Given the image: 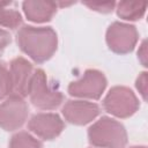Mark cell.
I'll list each match as a JSON object with an SVG mask.
<instances>
[{"instance_id": "ba28073f", "label": "cell", "mask_w": 148, "mask_h": 148, "mask_svg": "<svg viewBox=\"0 0 148 148\" xmlns=\"http://www.w3.org/2000/svg\"><path fill=\"white\" fill-rule=\"evenodd\" d=\"M28 128L37 138L51 141L61 134L65 128V123L57 113L39 112L30 118Z\"/></svg>"}, {"instance_id": "3957f363", "label": "cell", "mask_w": 148, "mask_h": 148, "mask_svg": "<svg viewBox=\"0 0 148 148\" xmlns=\"http://www.w3.org/2000/svg\"><path fill=\"white\" fill-rule=\"evenodd\" d=\"M28 96L35 108L46 111L59 108L64 102L62 92L49 83L47 76L42 68L34 71Z\"/></svg>"}, {"instance_id": "d6986e66", "label": "cell", "mask_w": 148, "mask_h": 148, "mask_svg": "<svg viewBox=\"0 0 148 148\" xmlns=\"http://www.w3.org/2000/svg\"><path fill=\"white\" fill-rule=\"evenodd\" d=\"M138 59L142 64V66H147V42L142 40L141 45L139 46L138 50Z\"/></svg>"}, {"instance_id": "7c38bea8", "label": "cell", "mask_w": 148, "mask_h": 148, "mask_svg": "<svg viewBox=\"0 0 148 148\" xmlns=\"http://www.w3.org/2000/svg\"><path fill=\"white\" fill-rule=\"evenodd\" d=\"M23 18L14 1H0V25L8 29H17L22 25Z\"/></svg>"}, {"instance_id": "30bf717a", "label": "cell", "mask_w": 148, "mask_h": 148, "mask_svg": "<svg viewBox=\"0 0 148 148\" xmlns=\"http://www.w3.org/2000/svg\"><path fill=\"white\" fill-rule=\"evenodd\" d=\"M8 68L12 81V94L24 98L29 94V87L35 71L31 62L23 57H16L10 61Z\"/></svg>"}, {"instance_id": "7a4b0ae2", "label": "cell", "mask_w": 148, "mask_h": 148, "mask_svg": "<svg viewBox=\"0 0 148 148\" xmlns=\"http://www.w3.org/2000/svg\"><path fill=\"white\" fill-rule=\"evenodd\" d=\"M89 143L97 148H124L127 133L124 125L110 117H102L88 128Z\"/></svg>"}, {"instance_id": "e0dca14e", "label": "cell", "mask_w": 148, "mask_h": 148, "mask_svg": "<svg viewBox=\"0 0 148 148\" xmlns=\"http://www.w3.org/2000/svg\"><path fill=\"white\" fill-rule=\"evenodd\" d=\"M135 87H136L139 94L141 95L142 99L146 101L147 99V73L146 72L140 73V75L138 76V79L135 81Z\"/></svg>"}, {"instance_id": "8fae6325", "label": "cell", "mask_w": 148, "mask_h": 148, "mask_svg": "<svg viewBox=\"0 0 148 148\" xmlns=\"http://www.w3.org/2000/svg\"><path fill=\"white\" fill-rule=\"evenodd\" d=\"M57 2L29 0L22 3L25 17L35 23H44L50 21L57 13Z\"/></svg>"}, {"instance_id": "6da1fadb", "label": "cell", "mask_w": 148, "mask_h": 148, "mask_svg": "<svg viewBox=\"0 0 148 148\" xmlns=\"http://www.w3.org/2000/svg\"><path fill=\"white\" fill-rule=\"evenodd\" d=\"M16 42L21 51L37 64L47 61L58 46L57 34L51 27L23 25L16 34Z\"/></svg>"}, {"instance_id": "ffe728a7", "label": "cell", "mask_w": 148, "mask_h": 148, "mask_svg": "<svg viewBox=\"0 0 148 148\" xmlns=\"http://www.w3.org/2000/svg\"><path fill=\"white\" fill-rule=\"evenodd\" d=\"M130 148H147V147L146 146H132Z\"/></svg>"}, {"instance_id": "5b68a950", "label": "cell", "mask_w": 148, "mask_h": 148, "mask_svg": "<svg viewBox=\"0 0 148 148\" xmlns=\"http://www.w3.org/2000/svg\"><path fill=\"white\" fill-rule=\"evenodd\" d=\"M105 75L97 69H87L83 75L68 86V94L80 99H98L106 88Z\"/></svg>"}, {"instance_id": "277c9868", "label": "cell", "mask_w": 148, "mask_h": 148, "mask_svg": "<svg viewBox=\"0 0 148 148\" xmlns=\"http://www.w3.org/2000/svg\"><path fill=\"white\" fill-rule=\"evenodd\" d=\"M139 108L140 103L135 94L124 86L111 88L103 99V109L117 118H128L133 116Z\"/></svg>"}, {"instance_id": "4fadbf2b", "label": "cell", "mask_w": 148, "mask_h": 148, "mask_svg": "<svg viewBox=\"0 0 148 148\" xmlns=\"http://www.w3.org/2000/svg\"><path fill=\"white\" fill-rule=\"evenodd\" d=\"M117 15L126 21H136L140 20L146 12L147 2H130L120 1L116 3Z\"/></svg>"}, {"instance_id": "ac0fdd59", "label": "cell", "mask_w": 148, "mask_h": 148, "mask_svg": "<svg viewBox=\"0 0 148 148\" xmlns=\"http://www.w3.org/2000/svg\"><path fill=\"white\" fill-rule=\"evenodd\" d=\"M12 42V37L9 35L8 31H6L5 29L0 28V56L3 53L5 49Z\"/></svg>"}, {"instance_id": "9a60e30c", "label": "cell", "mask_w": 148, "mask_h": 148, "mask_svg": "<svg viewBox=\"0 0 148 148\" xmlns=\"http://www.w3.org/2000/svg\"><path fill=\"white\" fill-rule=\"evenodd\" d=\"M12 95V81L9 68L6 62L0 61V101H3Z\"/></svg>"}, {"instance_id": "9c48e42d", "label": "cell", "mask_w": 148, "mask_h": 148, "mask_svg": "<svg viewBox=\"0 0 148 148\" xmlns=\"http://www.w3.org/2000/svg\"><path fill=\"white\" fill-rule=\"evenodd\" d=\"M99 106L86 99H73L64 104L61 113L68 123L82 126L92 121L99 114Z\"/></svg>"}, {"instance_id": "2e32d148", "label": "cell", "mask_w": 148, "mask_h": 148, "mask_svg": "<svg viewBox=\"0 0 148 148\" xmlns=\"http://www.w3.org/2000/svg\"><path fill=\"white\" fill-rule=\"evenodd\" d=\"M83 5L89 7L91 10L103 13V14L111 13L116 7V2L113 1L112 2H83Z\"/></svg>"}, {"instance_id": "8992f818", "label": "cell", "mask_w": 148, "mask_h": 148, "mask_svg": "<svg viewBox=\"0 0 148 148\" xmlns=\"http://www.w3.org/2000/svg\"><path fill=\"white\" fill-rule=\"evenodd\" d=\"M29 106L23 97L9 95L0 103V127L12 132L21 128L27 121Z\"/></svg>"}, {"instance_id": "52a82bcc", "label": "cell", "mask_w": 148, "mask_h": 148, "mask_svg": "<svg viewBox=\"0 0 148 148\" xmlns=\"http://www.w3.org/2000/svg\"><path fill=\"white\" fill-rule=\"evenodd\" d=\"M105 39L112 52L117 54H127L134 50L139 39V34L134 25L116 21L109 25Z\"/></svg>"}, {"instance_id": "5bb4252c", "label": "cell", "mask_w": 148, "mask_h": 148, "mask_svg": "<svg viewBox=\"0 0 148 148\" xmlns=\"http://www.w3.org/2000/svg\"><path fill=\"white\" fill-rule=\"evenodd\" d=\"M8 148H43L40 141L25 131L15 133L9 141Z\"/></svg>"}]
</instances>
